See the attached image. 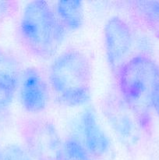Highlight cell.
<instances>
[{
	"instance_id": "5",
	"label": "cell",
	"mask_w": 159,
	"mask_h": 160,
	"mask_svg": "<svg viewBox=\"0 0 159 160\" xmlns=\"http://www.w3.org/2000/svg\"><path fill=\"white\" fill-rule=\"evenodd\" d=\"M102 112L111 129L128 148L137 144L141 131L135 117L118 92H111L102 102Z\"/></svg>"
},
{
	"instance_id": "12",
	"label": "cell",
	"mask_w": 159,
	"mask_h": 160,
	"mask_svg": "<svg viewBox=\"0 0 159 160\" xmlns=\"http://www.w3.org/2000/svg\"><path fill=\"white\" fill-rule=\"evenodd\" d=\"M63 160H92V159L75 138L70 137L63 142Z\"/></svg>"
},
{
	"instance_id": "11",
	"label": "cell",
	"mask_w": 159,
	"mask_h": 160,
	"mask_svg": "<svg viewBox=\"0 0 159 160\" xmlns=\"http://www.w3.org/2000/svg\"><path fill=\"white\" fill-rule=\"evenodd\" d=\"M55 11L59 21L69 31H77L84 24V9L81 1H58Z\"/></svg>"
},
{
	"instance_id": "13",
	"label": "cell",
	"mask_w": 159,
	"mask_h": 160,
	"mask_svg": "<svg viewBox=\"0 0 159 160\" xmlns=\"http://www.w3.org/2000/svg\"><path fill=\"white\" fill-rule=\"evenodd\" d=\"M2 160H33V159L24 148L18 145H12L2 151Z\"/></svg>"
},
{
	"instance_id": "4",
	"label": "cell",
	"mask_w": 159,
	"mask_h": 160,
	"mask_svg": "<svg viewBox=\"0 0 159 160\" xmlns=\"http://www.w3.org/2000/svg\"><path fill=\"white\" fill-rule=\"evenodd\" d=\"M25 149L34 160H63V142L52 122L42 117H28L20 123Z\"/></svg>"
},
{
	"instance_id": "10",
	"label": "cell",
	"mask_w": 159,
	"mask_h": 160,
	"mask_svg": "<svg viewBox=\"0 0 159 160\" xmlns=\"http://www.w3.org/2000/svg\"><path fill=\"white\" fill-rule=\"evenodd\" d=\"M125 4L133 18L159 39V1L136 0Z\"/></svg>"
},
{
	"instance_id": "1",
	"label": "cell",
	"mask_w": 159,
	"mask_h": 160,
	"mask_svg": "<svg viewBox=\"0 0 159 160\" xmlns=\"http://www.w3.org/2000/svg\"><path fill=\"white\" fill-rule=\"evenodd\" d=\"M117 92L135 117L140 130L151 126V95L159 82V66L146 55L129 58L115 73Z\"/></svg>"
},
{
	"instance_id": "6",
	"label": "cell",
	"mask_w": 159,
	"mask_h": 160,
	"mask_svg": "<svg viewBox=\"0 0 159 160\" xmlns=\"http://www.w3.org/2000/svg\"><path fill=\"white\" fill-rule=\"evenodd\" d=\"M129 23L119 17H111L104 28V45L109 67L115 74L128 59L132 47Z\"/></svg>"
},
{
	"instance_id": "8",
	"label": "cell",
	"mask_w": 159,
	"mask_h": 160,
	"mask_svg": "<svg viewBox=\"0 0 159 160\" xmlns=\"http://www.w3.org/2000/svg\"><path fill=\"white\" fill-rule=\"evenodd\" d=\"M77 125L80 138L78 142L84 149L91 157H104L110 150V141L91 108L82 112Z\"/></svg>"
},
{
	"instance_id": "2",
	"label": "cell",
	"mask_w": 159,
	"mask_h": 160,
	"mask_svg": "<svg viewBox=\"0 0 159 160\" xmlns=\"http://www.w3.org/2000/svg\"><path fill=\"white\" fill-rule=\"evenodd\" d=\"M65 31L48 2H30L23 9L19 37L25 49L34 57H52L64 41Z\"/></svg>"
},
{
	"instance_id": "3",
	"label": "cell",
	"mask_w": 159,
	"mask_h": 160,
	"mask_svg": "<svg viewBox=\"0 0 159 160\" xmlns=\"http://www.w3.org/2000/svg\"><path fill=\"white\" fill-rule=\"evenodd\" d=\"M48 82L54 93L72 107L87 104L91 96L92 71L88 57L70 48L56 56L48 71Z\"/></svg>"
},
{
	"instance_id": "16",
	"label": "cell",
	"mask_w": 159,
	"mask_h": 160,
	"mask_svg": "<svg viewBox=\"0 0 159 160\" xmlns=\"http://www.w3.org/2000/svg\"><path fill=\"white\" fill-rule=\"evenodd\" d=\"M0 160H2V151L0 148Z\"/></svg>"
},
{
	"instance_id": "9",
	"label": "cell",
	"mask_w": 159,
	"mask_h": 160,
	"mask_svg": "<svg viewBox=\"0 0 159 160\" xmlns=\"http://www.w3.org/2000/svg\"><path fill=\"white\" fill-rule=\"evenodd\" d=\"M22 70L20 62L11 53L0 49V105L7 106L18 91Z\"/></svg>"
},
{
	"instance_id": "14",
	"label": "cell",
	"mask_w": 159,
	"mask_h": 160,
	"mask_svg": "<svg viewBox=\"0 0 159 160\" xmlns=\"http://www.w3.org/2000/svg\"><path fill=\"white\" fill-rule=\"evenodd\" d=\"M18 11V2L16 1H0V20L12 17Z\"/></svg>"
},
{
	"instance_id": "15",
	"label": "cell",
	"mask_w": 159,
	"mask_h": 160,
	"mask_svg": "<svg viewBox=\"0 0 159 160\" xmlns=\"http://www.w3.org/2000/svg\"><path fill=\"white\" fill-rule=\"evenodd\" d=\"M151 108L159 118V82L155 85L151 95Z\"/></svg>"
},
{
	"instance_id": "7",
	"label": "cell",
	"mask_w": 159,
	"mask_h": 160,
	"mask_svg": "<svg viewBox=\"0 0 159 160\" xmlns=\"http://www.w3.org/2000/svg\"><path fill=\"white\" fill-rule=\"evenodd\" d=\"M18 91L20 103L29 113H39L48 106V84L37 68L28 67L22 72Z\"/></svg>"
}]
</instances>
